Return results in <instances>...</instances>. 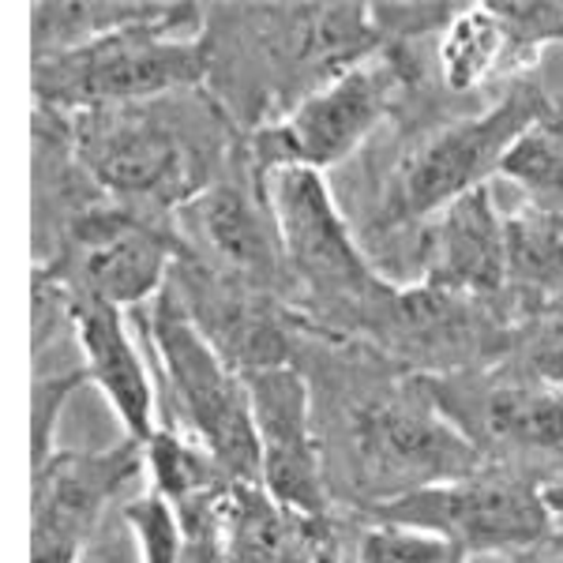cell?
I'll return each instance as SVG.
<instances>
[{"label":"cell","instance_id":"25","mask_svg":"<svg viewBox=\"0 0 563 563\" xmlns=\"http://www.w3.org/2000/svg\"><path fill=\"white\" fill-rule=\"evenodd\" d=\"M233 485V481H230ZM230 485L214 488V493H199L174 504L180 533V563H225V544H222V493Z\"/></svg>","mask_w":563,"mask_h":563},{"label":"cell","instance_id":"27","mask_svg":"<svg viewBox=\"0 0 563 563\" xmlns=\"http://www.w3.org/2000/svg\"><path fill=\"white\" fill-rule=\"evenodd\" d=\"M496 15L504 20L507 34H511L515 57L526 60L538 53L541 45L563 42V4L556 0H493Z\"/></svg>","mask_w":563,"mask_h":563},{"label":"cell","instance_id":"12","mask_svg":"<svg viewBox=\"0 0 563 563\" xmlns=\"http://www.w3.org/2000/svg\"><path fill=\"white\" fill-rule=\"evenodd\" d=\"M260 440V485L289 511L331 519V485L323 474V440L312 421V390L297 365L244 376Z\"/></svg>","mask_w":563,"mask_h":563},{"label":"cell","instance_id":"2","mask_svg":"<svg viewBox=\"0 0 563 563\" xmlns=\"http://www.w3.org/2000/svg\"><path fill=\"white\" fill-rule=\"evenodd\" d=\"M267 199L278 218L294 294L312 301L320 331L350 342L365 339L395 286L372 271L323 174L301 166L271 169Z\"/></svg>","mask_w":563,"mask_h":563},{"label":"cell","instance_id":"11","mask_svg":"<svg viewBox=\"0 0 563 563\" xmlns=\"http://www.w3.org/2000/svg\"><path fill=\"white\" fill-rule=\"evenodd\" d=\"M31 470V563H79L102 511L147 470V455L124 435L102 451H53Z\"/></svg>","mask_w":563,"mask_h":563},{"label":"cell","instance_id":"17","mask_svg":"<svg viewBox=\"0 0 563 563\" xmlns=\"http://www.w3.org/2000/svg\"><path fill=\"white\" fill-rule=\"evenodd\" d=\"M225 563H342L331 519L282 507L263 485L233 481L222 493Z\"/></svg>","mask_w":563,"mask_h":563},{"label":"cell","instance_id":"18","mask_svg":"<svg viewBox=\"0 0 563 563\" xmlns=\"http://www.w3.org/2000/svg\"><path fill=\"white\" fill-rule=\"evenodd\" d=\"M507 294L522 308L563 301V211L530 203L507 214Z\"/></svg>","mask_w":563,"mask_h":563},{"label":"cell","instance_id":"1","mask_svg":"<svg viewBox=\"0 0 563 563\" xmlns=\"http://www.w3.org/2000/svg\"><path fill=\"white\" fill-rule=\"evenodd\" d=\"M203 15L207 12L196 4H174L169 15L154 23L124 26L98 42L38 57L34 98L42 109L79 117L199 87L214 65Z\"/></svg>","mask_w":563,"mask_h":563},{"label":"cell","instance_id":"8","mask_svg":"<svg viewBox=\"0 0 563 563\" xmlns=\"http://www.w3.org/2000/svg\"><path fill=\"white\" fill-rule=\"evenodd\" d=\"M71 151L90 185L135 211L185 207L207 188L185 132L143 109H98L71 121Z\"/></svg>","mask_w":563,"mask_h":563},{"label":"cell","instance_id":"6","mask_svg":"<svg viewBox=\"0 0 563 563\" xmlns=\"http://www.w3.org/2000/svg\"><path fill=\"white\" fill-rule=\"evenodd\" d=\"M549 109L552 106L538 79H519L481 117H462V121L424 135L395 169L379 225L390 230V225L429 222L435 211L451 207L455 199L485 188L488 177L499 174L515 140Z\"/></svg>","mask_w":563,"mask_h":563},{"label":"cell","instance_id":"19","mask_svg":"<svg viewBox=\"0 0 563 563\" xmlns=\"http://www.w3.org/2000/svg\"><path fill=\"white\" fill-rule=\"evenodd\" d=\"M174 4H140V0H84V4H42L31 8L34 23V60L53 57V53L76 49V45L98 42L106 34H117L124 26L154 23L169 15Z\"/></svg>","mask_w":563,"mask_h":563},{"label":"cell","instance_id":"20","mask_svg":"<svg viewBox=\"0 0 563 563\" xmlns=\"http://www.w3.org/2000/svg\"><path fill=\"white\" fill-rule=\"evenodd\" d=\"M515 57L511 34L488 4H462V12L440 34V71L451 90H474L496 71H504Z\"/></svg>","mask_w":563,"mask_h":563},{"label":"cell","instance_id":"13","mask_svg":"<svg viewBox=\"0 0 563 563\" xmlns=\"http://www.w3.org/2000/svg\"><path fill=\"white\" fill-rule=\"evenodd\" d=\"M180 214L214 256L207 267L249 282L263 294H294L278 218L267 199V177H260L256 169L252 177L211 180L192 203L180 207Z\"/></svg>","mask_w":563,"mask_h":563},{"label":"cell","instance_id":"9","mask_svg":"<svg viewBox=\"0 0 563 563\" xmlns=\"http://www.w3.org/2000/svg\"><path fill=\"white\" fill-rule=\"evenodd\" d=\"M402 84L406 76L395 57H368L365 65L342 71L289 106L275 124H263L252 135V169L267 177L282 166H301L316 174L339 166L390 113Z\"/></svg>","mask_w":563,"mask_h":563},{"label":"cell","instance_id":"23","mask_svg":"<svg viewBox=\"0 0 563 563\" xmlns=\"http://www.w3.org/2000/svg\"><path fill=\"white\" fill-rule=\"evenodd\" d=\"M147 455V474L154 481V493L169 504H180L188 496L214 493V488L230 485V477L218 470V462L207 455L192 435H180L174 429H158L143 443Z\"/></svg>","mask_w":563,"mask_h":563},{"label":"cell","instance_id":"29","mask_svg":"<svg viewBox=\"0 0 563 563\" xmlns=\"http://www.w3.org/2000/svg\"><path fill=\"white\" fill-rule=\"evenodd\" d=\"M372 26H376L379 42H410L429 31H448V23L462 12V4H368Z\"/></svg>","mask_w":563,"mask_h":563},{"label":"cell","instance_id":"15","mask_svg":"<svg viewBox=\"0 0 563 563\" xmlns=\"http://www.w3.org/2000/svg\"><path fill=\"white\" fill-rule=\"evenodd\" d=\"M417 260L421 286L477 301L507 294V214L496 211L488 185L429 218Z\"/></svg>","mask_w":563,"mask_h":563},{"label":"cell","instance_id":"21","mask_svg":"<svg viewBox=\"0 0 563 563\" xmlns=\"http://www.w3.org/2000/svg\"><path fill=\"white\" fill-rule=\"evenodd\" d=\"M499 174L522 185L538 207L563 211V113L549 109L533 121L507 151Z\"/></svg>","mask_w":563,"mask_h":563},{"label":"cell","instance_id":"5","mask_svg":"<svg viewBox=\"0 0 563 563\" xmlns=\"http://www.w3.org/2000/svg\"><path fill=\"white\" fill-rule=\"evenodd\" d=\"M147 334L188 435L230 481L260 485V440L244 376L225 365L222 353L207 342L174 286L154 297Z\"/></svg>","mask_w":563,"mask_h":563},{"label":"cell","instance_id":"3","mask_svg":"<svg viewBox=\"0 0 563 563\" xmlns=\"http://www.w3.org/2000/svg\"><path fill=\"white\" fill-rule=\"evenodd\" d=\"M53 233V252L38 263L34 278L117 308L158 297L177 263L192 256L174 225L154 222L151 214L113 203L109 196L87 199Z\"/></svg>","mask_w":563,"mask_h":563},{"label":"cell","instance_id":"22","mask_svg":"<svg viewBox=\"0 0 563 563\" xmlns=\"http://www.w3.org/2000/svg\"><path fill=\"white\" fill-rule=\"evenodd\" d=\"M499 368H511L526 379L563 390V301L522 308L515 316Z\"/></svg>","mask_w":563,"mask_h":563},{"label":"cell","instance_id":"10","mask_svg":"<svg viewBox=\"0 0 563 563\" xmlns=\"http://www.w3.org/2000/svg\"><path fill=\"white\" fill-rule=\"evenodd\" d=\"M417 379L435 410L488 462L511 466L519 455H563V390L511 368H466Z\"/></svg>","mask_w":563,"mask_h":563},{"label":"cell","instance_id":"28","mask_svg":"<svg viewBox=\"0 0 563 563\" xmlns=\"http://www.w3.org/2000/svg\"><path fill=\"white\" fill-rule=\"evenodd\" d=\"M79 384H90L84 368L60 372V376H34V395H31V435H34V455L31 466H42L53 455V429H57L60 406L68 402V395Z\"/></svg>","mask_w":563,"mask_h":563},{"label":"cell","instance_id":"24","mask_svg":"<svg viewBox=\"0 0 563 563\" xmlns=\"http://www.w3.org/2000/svg\"><path fill=\"white\" fill-rule=\"evenodd\" d=\"M368 522V519H365ZM470 556L435 533L395 522H368L357 530L353 563H466Z\"/></svg>","mask_w":563,"mask_h":563},{"label":"cell","instance_id":"16","mask_svg":"<svg viewBox=\"0 0 563 563\" xmlns=\"http://www.w3.org/2000/svg\"><path fill=\"white\" fill-rule=\"evenodd\" d=\"M60 297H65L68 323L76 331L79 350H84L87 379L106 395V402L121 417L124 432L135 443H147L158 432V424H154V387L129 327H124L121 308L95 301V297L65 294V289H60Z\"/></svg>","mask_w":563,"mask_h":563},{"label":"cell","instance_id":"14","mask_svg":"<svg viewBox=\"0 0 563 563\" xmlns=\"http://www.w3.org/2000/svg\"><path fill=\"white\" fill-rule=\"evenodd\" d=\"M169 286L233 372L249 376V372L294 365L286 316L275 294H263L249 282L222 275L199 256L180 260Z\"/></svg>","mask_w":563,"mask_h":563},{"label":"cell","instance_id":"30","mask_svg":"<svg viewBox=\"0 0 563 563\" xmlns=\"http://www.w3.org/2000/svg\"><path fill=\"white\" fill-rule=\"evenodd\" d=\"M544 499H549V507H552V538H556L560 556H563V481L544 485Z\"/></svg>","mask_w":563,"mask_h":563},{"label":"cell","instance_id":"4","mask_svg":"<svg viewBox=\"0 0 563 563\" xmlns=\"http://www.w3.org/2000/svg\"><path fill=\"white\" fill-rule=\"evenodd\" d=\"M346 451L361 511L440 481L466 477L488 462L435 410L417 376L406 387H390L353 406Z\"/></svg>","mask_w":563,"mask_h":563},{"label":"cell","instance_id":"7","mask_svg":"<svg viewBox=\"0 0 563 563\" xmlns=\"http://www.w3.org/2000/svg\"><path fill=\"white\" fill-rule=\"evenodd\" d=\"M368 522H395L435 533L466 556L526 552L552 541V507L544 485L522 466L485 462L481 470L455 481L417 488L387 504L365 507Z\"/></svg>","mask_w":563,"mask_h":563},{"label":"cell","instance_id":"26","mask_svg":"<svg viewBox=\"0 0 563 563\" xmlns=\"http://www.w3.org/2000/svg\"><path fill=\"white\" fill-rule=\"evenodd\" d=\"M124 522L132 526L135 541H140V556L143 563H180V519L169 499H162L158 493L135 499L124 507Z\"/></svg>","mask_w":563,"mask_h":563}]
</instances>
